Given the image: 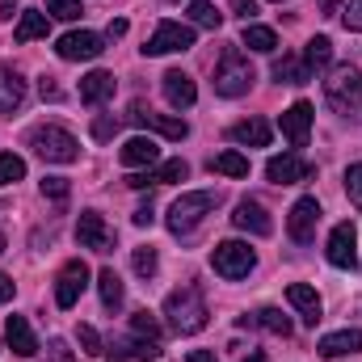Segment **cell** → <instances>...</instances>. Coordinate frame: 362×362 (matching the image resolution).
Segmentation results:
<instances>
[{"label": "cell", "mask_w": 362, "mask_h": 362, "mask_svg": "<svg viewBox=\"0 0 362 362\" xmlns=\"http://www.w3.org/2000/svg\"><path fill=\"white\" fill-rule=\"evenodd\" d=\"M165 316H169V329L181 333V337H189V333H202L206 329V299H202V291L189 282V286H177V291H169V299H165Z\"/></svg>", "instance_id": "cell-1"}, {"label": "cell", "mask_w": 362, "mask_h": 362, "mask_svg": "<svg viewBox=\"0 0 362 362\" xmlns=\"http://www.w3.org/2000/svg\"><path fill=\"white\" fill-rule=\"evenodd\" d=\"M325 97H329V105H333L341 118L362 122V72L358 68H350V64L333 68V76L325 81Z\"/></svg>", "instance_id": "cell-2"}, {"label": "cell", "mask_w": 362, "mask_h": 362, "mask_svg": "<svg viewBox=\"0 0 362 362\" xmlns=\"http://www.w3.org/2000/svg\"><path fill=\"white\" fill-rule=\"evenodd\" d=\"M253 81L257 76H253V64L245 59V51L240 47H223V55L215 64V93L219 97H245Z\"/></svg>", "instance_id": "cell-3"}, {"label": "cell", "mask_w": 362, "mask_h": 362, "mask_svg": "<svg viewBox=\"0 0 362 362\" xmlns=\"http://www.w3.org/2000/svg\"><path fill=\"white\" fill-rule=\"evenodd\" d=\"M30 148H34L47 165H72V160L81 156L76 135H72V131H64V127H55V122L34 127V131H30Z\"/></svg>", "instance_id": "cell-4"}, {"label": "cell", "mask_w": 362, "mask_h": 362, "mask_svg": "<svg viewBox=\"0 0 362 362\" xmlns=\"http://www.w3.org/2000/svg\"><path fill=\"white\" fill-rule=\"evenodd\" d=\"M215 211V194H206V189H194V194H181L177 202L169 206V232L173 236H189L206 215Z\"/></svg>", "instance_id": "cell-5"}, {"label": "cell", "mask_w": 362, "mask_h": 362, "mask_svg": "<svg viewBox=\"0 0 362 362\" xmlns=\"http://www.w3.org/2000/svg\"><path fill=\"white\" fill-rule=\"evenodd\" d=\"M211 266H215V274H219V278L236 282V278H245V274L257 266V253H253L245 240H223V245H215Z\"/></svg>", "instance_id": "cell-6"}, {"label": "cell", "mask_w": 362, "mask_h": 362, "mask_svg": "<svg viewBox=\"0 0 362 362\" xmlns=\"http://www.w3.org/2000/svg\"><path fill=\"white\" fill-rule=\"evenodd\" d=\"M189 47H194V25L160 21L156 34L144 42V55H173V51H189Z\"/></svg>", "instance_id": "cell-7"}, {"label": "cell", "mask_w": 362, "mask_h": 362, "mask_svg": "<svg viewBox=\"0 0 362 362\" xmlns=\"http://www.w3.org/2000/svg\"><path fill=\"white\" fill-rule=\"evenodd\" d=\"M127 122H131V127H144V131H160V135H169V139H185V135H189L185 118L156 114V110H148L144 101H131V110H127Z\"/></svg>", "instance_id": "cell-8"}, {"label": "cell", "mask_w": 362, "mask_h": 362, "mask_svg": "<svg viewBox=\"0 0 362 362\" xmlns=\"http://www.w3.org/2000/svg\"><path fill=\"white\" fill-rule=\"evenodd\" d=\"M316 223H320V202L316 198H299L286 215V232L295 245H312L316 240Z\"/></svg>", "instance_id": "cell-9"}, {"label": "cell", "mask_w": 362, "mask_h": 362, "mask_svg": "<svg viewBox=\"0 0 362 362\" xmlns=\"http://www.w3.org/2000/svg\"><path fill=\"white\" fill-rule=\"evenodd\" d=\"M101 51H105V42H101V34H93V30H72V34H64V38L55 42V55L68 59V64L97 59Z\"/></svg>", "instance_id": "cell-10"}, {"label": "cell", "mask_w": 362, "mask_h": 362, "mask_svg": "<svg viewBox=\"0 0 362 362\" xmlns=\"http://www.w3.org/2000/svg\"><path fill=\"white\" fill-rule=\"evenodd\" d=\"M76 240H81V249L110 253V249H114V228H110L97 211H81V219H76Z\"/></svg>", "instance_id": "cell-11"}, {"label": "cell", "mask_w": 362, "mask_h": 362, "mask_svg": "<svg viewBox=\"0 0 362 362\" xmlns=\"http://www.w3.org/2000/svg\"><path fill=\"white\" fill-rule=\"evenodd\" d=\"M85 286H89V266L76 257V262H68L59 278H55V303L59 308H76V299L85 295Z\"/></svg>", "instance_id": "cell-12"}, {"label": "cell", "mask_w": 362, "mask_h": 362, "mask_svg": "<svg viewBox=\"0 0 362 362\" xmlns=\"http://www.w3.org/2000/svg\"><path fill=\"white\" fill-rule=\"evenodd\" d=\"M316 173V165L312 160H303L299 152H282V156H270V165H266V177L274 185H295V181H308Z\"/></svg>", "instance_id": "cell-13"}, {"label": "cell", "mask_w": 362, "mask_h": 362, "mask_svg": "<svg viewBox=\"0 0 362 362\" xmlns=\"http://www.w3.org/2000/svg\"><path fill=\"white\" fill-rule=\"evenodd\" d=\"M329 262L337 266V270H350V266H358V232H354V223H337L333 232H329Z\"/></svg>", "instance_id": "cell-14"}, {"label": "cell", "mask_w": 362, "mask_h": 362, "mask_svg": "<svg viewBox=\"0 0 362 362\" xmlns=\"http://www.w3.org/2000/svg\"><path fill=\"white\" fill-rule=\"evenodd\" d=\"M118 160H122L127 169H152V165L160 160V144L148 139V135H135V139H127V144L118 148Z\"/></svg>", "instance_id": "cell-15"}, {"label": "cell", "mask_w": 362, "mask_h": 362, "mask_svg": "<svg viewBox=\"0 0 362 362\" xmlns=\"http://www.w3.org/2000/svg\"><path fill=\"white\" fill-rule=\"evenodd\" d=\"M185 173H189V165L185 160H165V165H156V169H144V173H131L127 177V185L131 189H148V185H169V181H185Z\"/></svg>", "instance_id": "cell-16"}, {"label": "cell", "mask_w": 362, "mask_h": 362, "mask_svg": "<svg viewBox=\"0 0 362 362\" xmlns=\"http://www.w3.org/2000/svg\"><path fill=\"white\" fill-rule=\"evenodd\" d=\"M232 223H236L240 232H253V236H270V232H274V219L266 215V206H262V202H253V198L236 202V215H232Z\"/></svg>", "instance_id": "cell-17"}, {"label": "cell", "mask_w": 362, "mask_h": 362, "mask_svg": "<svg viewBox=\"0 0 362 362\" xmlns=\"http://www.w3.org/2000/svg\"><path fill=\"white\" fill-rule=\"evenodd\" d=\"M308 131H312V101H295L282 114V135L291 139V148H303L308 144Z\"/></svg>", "instance_id": "cell-18"}, {"label": "cell", "mask_w": 362, "mask_h": 362, "mask_svg": "<svg viewBox=\"0 0 362 362\" xmlns=\"http://www.w3.org/2000/svg\"><path fill=\"white\" fill-rule=\"evenodd\" d=\"M286 299H291V308L303 316V325H312V329L320 325V312H325V303H320V295H316L308 282H291V286H286Z\"/></svg>", "instance_id": "cell-19"}, {"label": "cell", "mask_w": 362, "mask_h": 362, "mask_svg": "<svg viewBox=\"0 0 362 362\" xmlns=\"http://www.w3.org/2000/svg\"><path fill=\"white\" fill-rule=\"evenodd\" d=\"M4 337H8V350L17 358H34L38 354V341H34V329H30L25 316H8L4 320Z\"/></svg>", "instance_id": "cell-20"}, {"label": "cell", "mask_w": 362, "mask_h": 362, "mask_svg": "<svg viewBox=\"0 0 362 362\" xmlns=\"http://www.w3.org/2000/svg\"><path fill=\"white\" fill-rule=\"evenodd\" d=\"M160 85H165V97H169V105H173V110H189V105L198 101V85H194L185 72H177V68H173V72H165V76H160Z\"/></svg>", "instance_id": "cell-21"}, {"label": "cell", "mask_w": 362, "mask_h": 362, "mask_svg": "<svg viewBox=\"0 0 362 362\" xmlns=\"http://www.w3.org/2000/svg\"><path fill=\"white\" fill-rule=\"evenodd\" d=\"M325 358H346V354H358L362 350V329H341V333H329V337H320V346H316Z\"/></svg>", "instance_id": "cell-22"}, {"label": "cell", "mask_w": 362, "mask_h": 362, "mask_svg": "<svg viewBox=\"0 0 362 362\" xmlns=\"http://www.w3.org/2000/svg\"><path fill=\"white\" fill-rule=\"evenodd\" d=\"M118 89V81H114V72H89L85 81H81V101L85 105H101V101H110Z\"/></svg>", "instance_id": "cell-23"}, {"label": "cell", "mask_w": 362, "mask_h": 362, "mask_svg": "<svg viewBox=\"0 0 362 362\" xmlns=\"http://www.w3.org/2000/svg\"><path fill=\"white\" fill-rule=\"evenodd\" d=\"M228 135H232L240 148H266V144H270V122H266V118H245V122H236Z\"/></svg>", "instance_id": "cell-24"}, {"label": "cell", "mask_w": 362, "mask_h": 362, "mask_svg": "<svg viewBox=\"0 0 362 362\" xmlns=\"http://www.w3.org/2000/svg\"><path fill=\"white\" fill-rule=\"evenodd\" d=\"M47 30H51L47 8H42V13H38V8H25L21 21H17V30H13V38H17V42H34V38H47Z\"/></svg>", "instance_id": "cell-25"}, {"label": "cell", "mask_w": 362, "mask_h": 362, "mask_svg": "<svg viewBox=\"0 0 362 362\" xmlns=\"http://www.w3.org/2000/svg\"><path fill=\"white\" fill-rule=\"evenodd\" d=\"M21 101H25V81L13 68H0V110L13 114V110H21Z\"/></svg>", "instance_id": "cell-26"}, {"label": "cell", "mask_w": 362, "mask_h": 362, "mask_svg": "<svg viewBox=\"0 0 362 362\" xmlns=\"http://www.w3.org/2000/svg\"><path fill=\"white\" fill-rule=\"evenodd\" d=\"M240 42H245L249 51H257V55H274V51H278V34H274L270 25H257V21H249V25H245Z\"/></svg>", "instance_id": "cell-27"}, {"label": "cell", "mask_w": 362, "mask_h": 362, "mask_svg": "<svg viewBox=\"0 0 362 362\" xmlns=\"http://www.w3.org/2000/svg\"><path fill=\"white\" fill-rule=\"evenodd\" d=\"M274 81H282V85H308V81H312V72H308V64H303V59L282 55V59H274Z\"/></svg>", "instance_id": "cell-28"}, {"label": "cell", "mask_w": 362, "mask_h": 362, "mask_svg": "<svg viewBox=\"0 0 362 362\" xmlns=\"http://www.w3.org/2000/svg\"><path fill=\"white\" fill-rule=\"evenodd\" d=\"M240 325H262V329L274 333V337H291V320H286L278 308H262L257 316H240Z\"/></svg>", "instance_id": "cell-29"}, {"label": "cell", "mask_w": 362, "mask_h": 362, "mask_svg": "<svg viewBox=\"0 0 362 362\" xmlns=\"http://www.w3.org/2000/svg\"><path fill=\"white\" fill-rule=\"evenodd\" d=\"M97 291H101V303H105L110 312L122 308V278L114 274V266H105V270L97 274Z\"/></svg>", "instance_id": "cell-30"}, {"label": "cell", "mask_w": 362, "mask_h": 362, "mask_svg": "<svg viewBox=\"0 0 362 362\" xmlns=\"http://www.w3.org/2000/svg\"><path fill=\"white\" fill-rule=\"evenodd\" d=\"M303 64H308V72H325L329 64H333V42L320 34V38H312L308 47H303Z\"/></svg>", "instance_id": "cell-31"}, {"label": "cell", "mask_w": 362, "mask_h": 362, "mask_svg": "<svg viewBox=\"0 0 362 362\" xmlns=\"http://www.w3.org/2000/svg\"><path fill=\"white\" fill-rule=\"evenodd\" d=\"M211 173H223V177H249V156H240V152H219V156H211Z\"/></svg>", "instance_id": "cell-32"}, {"label": "cell", "mask_w": 362, "mask_h": 362, "mask_svg": "<svg viewBox=\"0 0 362 362\" xmlns=\"http://www.w3.org/2000/svg\"><path fill=\"white\" fill-rule=\"evenodd\" d=\"M189 21L202 25V30H219V25H223V13H219L211 0H189Z\"/></svg>", "instance_id": "cell-33"}, {"label": "cell", "mask_w": 362, "mask_h": 362, "mask_svg": "<svg viewBox=\"0 0 362 362\" xmlns=\"http://www.w3.org/2000/svg\"><path fill=\"white\" fill-rule=\"evenodd\" d=\"M21 177H25V160L17 152H0V185H13Z\"/></svg>", "instance_id": "cell-34"}, {"label": "cell", "mask_w": 362, "mask_h": 362, "mask_svg": "<svg viewBox=\"0 0 362 362\" xmlns=\"http://www.w3.org/2000/svg\"><path fill=\"white\" fill-rule=\"evenodd\" d=\"M47 4V17H59V21H76L85 8H81V0H42Z\"/></svg>", "instance_id": "cell-35"}, {"label": "cell", "mask_w": 362, "mask_h": 362, "mask_svg": "<svg viewBox=\"0 0 362 362\" xmlns=\"http://www.w3.org/2000/svg\"><path fill=\"white\" fill-rule=\"evenodd\" d=\"M122 350H131V358H144V362L160 358V341H152V337H131Z\"/></svg>", "instance_id": "cell-36"}, {"label": "cell", "mask_w": 362, "mask_h": 362, "mask_svg": "<svg viewBox=\"0 0 362 362\" xmlns=\"http://www.w3.org/2000/svg\"><path fill=\"white\" fill-rule=\"evenodd\" d=\"M131 266H135L139 278H152V274H156V249H152V245L135 249V253H131Z\"/></svg>", "instance_id": "cell-37"}, {"label": "cell", "mask_w": 362, "mask_h": 362, "mask_svg": "<svg viewBox=\"0 0 362 362\" xmlns=\"http://www.w3.org/2000/svg\"><path fill=\"white\" fill-rule=\"evenodd\" d=\"M131 329H135L139 337H152V341H160V320H156L152 312H135V316H131Z\"/></svg>", "instance_id": "cell-38"}, {"label": "cell", "mask_w": 362, "mask_h": 362, "mask_svg": "<svg viewBox=\"0 0 362 362\" xmlns=\"http://www.w3.org/2000/svg\"><path fill=\"white\" fill-rule=\"evenodd\" d=\"M76 337H81V350H85V354H93V358H101V354H105L101 333H97L93 325H81V333H76Z\"/></svg>", "instance_id": "cell-39"}, {"label": "cell", "mask_w": 362, "mask_h": 362, "mask_svg": "<svg viewBox=\"0 0 362 362\" xmlns=\"http://www.w3.org/2000/svg\"><path fill=\"white\" fill-rule=\"evenodd\" d=\"M68 177H42V198H51V202H68Z\"/></svg>", "instance_id": "cell-40"}, {"label": "cell", "mask_w": 362, "mask_h": 362, "mask_svg": "<svg viewBox=\"0 0 362 362\" xmlns=\"http://www.w3.org/2000/svg\"><path fill=\"white\" fill-rule=\"evenodd\" d=\"M346 194H350V202L362 211V165H350L346 169Z\"/></svg>", "instance_id": "cell-41"}, {"label": "cell", "mask_w": 362, "mask_h": 362, "mask_svg": "<svg viewBox=\"0 0 362 362\" xmlns=\"http://www.w3.org/2000/svg\"><path fill=\"white\" fill-rule=\"evenodd\" d=\"M118 127H122V122H118L114 114H105V118H97V122H93V139H101V144H105V139H114V135H118Z\"/></svg>", "instance_id": "cell-42"}, {"label": "cell", "mask_w": 362, "mask_h": 362, "mask_svg": "<svg viewBox=\"0 0 362 362\" xmlns=\"http://www.w3.org/2000/svg\"><path fill=\"white\" fill-rule=\"evenodd\" d=\"M47 354H51V362H76L72 358V346H68L64 337H51V350H47Z\"/></svg>", "instance_id": "cell-43"}, {"label": "cell", "mask_w": 362, "mask_h": 362, "mask_svg": "<svg viewBox=\"0 0 362 362\" xmlns=\"http://www.w3.org/2000/svg\"><path fill=\"white\" fill-rule=\"evenodd\" d=\"M232 13H236L245 25H249V21L257 17V0H232Z\"/></svg>", "instance_id": "cell-44"}, {"label": "cell", "mask_w": 362, "mask_h": 362, "mask_svg": "<svg viewBox=\"0 0 362 362\" xmlns=\"http://www.w3.org/2000/svg\"><path fill=\"white\" fill-rule=\"evenodd\" d=\"M346 30H358L362 34V0H350V8H346Z\"/></svg>", "instance_id": "cell-45"}, {"label": "cell", "mask_w": 362, "mask_h": 362, "mask_svg": "<svg viewBox=\"0 0 362 362\" xmlns=\"http://www.w3.org/2000/svg\"><path fill=\"white\" fill-rule=\"evenodd\" d=\"M38 93H42V101H59L64 93H59V85L51 81V76H42V85H38Z\"/></svg>", "instance_id": "cell-46"}, {"label": "cell", "mask_w": 362, "mask_h": 362, "mask_svg": "<svg viewBox=\"0 0 362 362\" xmlns=\"http://www.w3.org/2000/svg\"><path fill=\"white\" fill-rule=\"evenodd\" d=\"M152 219H156V211H152V202H144V206L135 211V223H139V228H152Z\"/></svg>", "instance_id": "cell-47"}, {"label": "cell", "mask_w": 362, "mask_h": 362, "mask_svg": "<svg viewBox=\"0 0 362 362\" xmlns=\"http://www.w3.org/2000/svg\"><path fill=\"white\" fill-rule=\"evenodd\" d=\"M17 8H21V0H0V21H8Z\"/></svg>", "instance_id": "cell-48"}, {"label": "cell", "mask_w": 362, "mask_h": 362, "mask_svg": "<svg viewBox=\"0 0 362 362\" xmlns=\"http://www.w3.org/2000/svg\"><path fill=\"white\" fill-rule=\"evenodd\" d=\"M8 299H13V278L0 274V303H8Z\"/></svg>", "instance_id": "cell-49"}, {"label": "cell", "mask_w": 362, "mask_h": 362, "mask_svg": "<svg viewBox=\"0 0 362 362\" xmlns=\"http://www.w3.org/2000/svg\"><path fill=\"white\" fill-rule=\"evenodd\" d=\"M127 34V21L118 17V21H110V30H105V38H122Z\"/></svg>", "instance_id": "cell-50"}, {"label": "cell", "mask_w": 362, "mask_h": 362, "mask_svg": "<svg viewBox=\"0 0 362 362\" xmlns=\"http://www.w3.org/2000/svg\"><path fill=\"white\" fill-rule=\"evenodd\" d=\"M185 362H219V358H215L211 350H189V358H185Z\"/></svg>", "instance_id": "cell-51"}, {"label": "cell", "mask_w": 362, "mask_h": 362, "mask_svg": "<svg viewBox=\"0 0 362 362\" xmlns=\"http://www.w3.org/2000/svg\"><path fill=\"white\" fill-rule=\"evenodd\" d=\"M105 358H110V362H127V354H122V346H110V350H105Z\"/></svg>", "instance_id": "cell-52"}, {"label": "cell", "mask_w": 362, "mask_h": 362, "mask_svg": "<svg viewBox=\"0 0 362 362\" xmlns=\"http://www.w3.org/2000/svg\"><path fill=\"white\" fill-rule=\"evenodd\" d=\"M245 362H266V354H249Z\"/></svg>", "instance_id": "cell-53"}, {"label": "cell", "mask_w": 362, "mask_h": 362, "mask_svg": "<svg viewBox=\"0 0 362 362\" xmlns=\"http://www.w3.org/2000/svg\"><path fill=\"white\" fill-rule=\"evenodd\" d=\"M4 249H8V245H4V232H0V253H4Z\"/></svg>", "instance_id": "cell-54"}, {"label": "cell", "mask_w": 362, "mask_h": 362, "mask_svg": "<svg viewBox=\"0 0 362 362\" xmlns=\"http://www.w3.org/2000/svg\"><path fill=\"white\" fill-rule=\"evenodd\" d=\"M274 4H282V0H274Z\"/></svg>", "instance_id": "cell-55"}, {"label": "cell", "mask_w": 362, "mask_h": 362, "mask_svg": "<svg viewBox=\"0 0 362 362\" xmlns=\"http://www.w3.org/2000/svg\"><path fill=\"white\" fill-rule=\"evenodd\" d=\"M325 4H329V0H325Z\"/></svg>", "instance_id": "cell-56"}]
</instances>
